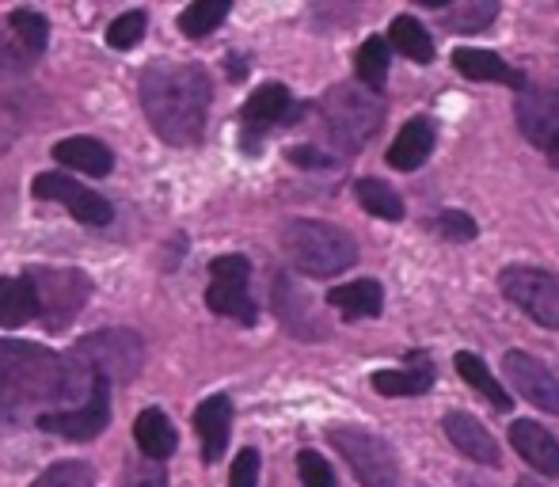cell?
Here are the masks:
<instances>
[{
  "instance_id": "12",
  "label": "cell",
  "mask_w": 559,
  "mask_h": 487,
  "mask_svg": "<svg viewBox=\"0 0 559 487\" xmlns=\"http://www.w3.org/2000/svg\"><path fill=\"white\" fill-rule=\"evenodd\" d=\"M502 369H507V381L514 384V392L522 400H530L533 407L548 415H559V381L545 363H537L525 351H507L502 355Z\"/></svg>"
},
{
  "instance_id": "38",
  "label": "cell",
  "mask_w": 559,
  "mask_h": 487,
  "mask_svg": "<svg viewBox=\"0 0 559 487\" xmlns=\"http://www.w3.org/2000/svg\"><path fill=\"white\" fill-rule=\"evenodd\" d=\"M289 164H297V168H332V156H324L320 149H312V145H294L289 149Z\"/></svg>"
},
{
  "instance_id": "9",
  "label": "cell",
  "mask_w": 559,
  "mask_h": 487,
  "mask_svg": "<svg viewBox=\"0 0 559 487\" xmlns=\"http://www.w3.org/2000/svg\"><path fill=\"white\" fill-rule=\"evenodd\" d=\"M107 423H111V392H107L104 377H92V389L81 404L38 415L35 427L46 430V435L69 438V442H92V438L104 435Z\"/></svg>"
},
{
  "instance_id": "36",
  "label": "cell",
  "mask_w": 559,
  "mask_h": 487,
  "mask_svg": "<svg viewBox=\"0 0 559 487\" xmlns=\"http://www.w3.org/2000/svg\"><path fill=\"white\" fill-rule=\"evenodd\" d=\"M122 487H168V476H164L160 461H133L122 476Z\"/></svg>"
},
{
  "instance_id": "17",
  "label": "cell",
  "mask_w": 559,
  "mask_h": 487,
  "mask_svg": "<svg viewBox=\"0 0 559 487\" xmlns=\"http://www.w3.org/2000/svg\"><path fill=\"white\" fill-rule=\"evenodd\" d=\"M510 442L522 453V461H530L540 476H559V442L545 427H537L533 419H518L510 427Z\"/></svg>"
},
{
  "instance_id": "23",
  "label": "cell",
  "mask_w": 559,
  "mask_h": 487,
  "mask_svg": "<svg viewBox=\"0 0 559 487\" xmlns=\"http://www.w3.org/2000/svg\"><path fill=\"white\" fill-rule=\"evenodd\" d=\"M38 317V297L31 278H0V328H23Z\"/></svg>"
},
{
  "instance_id": "24",
  "label": "cell",
  "mask_w": 559,
  "mask_h": 487,
  "mask_svg": "<svg viewBox=\"0 0 559 487\" xmlns=\"http://www.w3.org/2000/svg\"><path fill=\"white\" fill-rule=\"evenodd\" d=\"M453 366H456V373L464 377V384H468V389H476L479 396H484L487 404L495 407V412H510V407H514L510 392L502 389L499 381H495V373L487 369V363L479 355H472V351H461V355L453 358Z\"/></svg>"
},
{
  "instance_id": "28",
  "label": "cell",
  "mask_w": 559,
  "mask_h": 487,
  "mask_svg": "<svg viewBox=\"0 0 559 487\" xmlns=\"http://www.w3.org/2000/svg\"><path fill=\"white\" fill-rule=\"evenodd\" d=\"M354 69H358V81L366 84L369 92H381L384 81H389V43L381 35L366 38L354 58Z\"/></svg>"
},
{
  "instance_id": "2",
  "label": "cell",
  "mask_w": 559,
  "mask_h": 487,
  "mask_svg": "<svg viewBox=\"0 0 559 487\" xmlns=\"http://www.w3.org/2000/svg\"><path fill=\"white\" fill-rule=\"evenodd\" d=\"M210 76L199 66L160 61L141 73V107L145 119L168 145H191L202 138L210 111Z\"/></svg>"
},
{
  "instance_id": "3",
  "label": "cell",
  "mask_w": 559,
  "mask_h": 487,
  "mask_svg": "<svg viewBox=\"0 0 559 487\" xmlns=\"http://www.w3.org/2000/svg\"><path fill=\"white\" fill-rule=\"evenodd\" d=\"M282 248H286L289 263L301 274H312V278L343 274L358 259V243H354L350 233L328 222H289L282 229Z\"/></svg>"
},
{
  "instance_id": "16",
  "label": "cell",
  "mask_w": 559,
  "mask_h": 487,
  "mask_svg": "<svg viewBox=\"0 0 559 487\" xmlns=\"http://www.w3.org/2000/svg\"><path fill=\"white\" fill-rule=\"evenodd\" d=\"M194 430H199L202 442V458L214 465L228 446V430H233V400L228 396H210L199 404L194 412Z\"/></svg>"
},
{
  "instance_id": "25",
  "label": "cell",
  "mask_w": 559,
  "mask_h": 487,
  "mask_svg": "<svg viewBox=\"0 0 559 487\" xmlns=\"http://www.w3.org/2000/svg\"><path fill=\"white\" fill-rule=\"evenodd\" d=\"M389 43L396 46L404 58H412L415 66H430L435 61V43H430L427 27L415 15H396L389 27Z\"/></svg>"
},
{
  "instance_id": "27",
  "label": "cell",
  "mask_w": 559,
  "mask_h": 487,
  "mask_svg": "<svg viewBox=\"0 0 559 487\" xmlns=\"http://www.w3.org/2000/svg\"><path fill=\"white\" fill-rule=\"evenodd\" d=\"M354 194H358L361 206L373 217H381V222H404V202H400V194L392 191L389 183H381V179H358Z\"/></svg>"
},
{
  "instance_id": "7",
  "label": "cell",
  "mask_w": 559,
  "mask_h": 487,
  "mask_svg": "<svg viewBox=\"0 0 559 487\" xmlns=\"http://www.w3.org/2000/svg\"><path fill=\"white\" fill-rule=\"evenodd\" d=\"M324 119L346 149H358V145H366L377 130H381L384 107L373 92L338 84V88L328 92V99H324Z\"/></svg>"
},
{
  "instance_id": "14",
  "label": "cell",
  "mask_w": 559,
  "mask_h": 487,
  "mask_svg": "<svg viewBox=\"0 0 559 487\" xmlns=\"http://www.w3.org/2000/svg\"><path fill=\"white\" fill-rule=\"evenodd\" d=\"M518 126L533 145H548L559 133V92L533 88L518 96Z\"/></svg>"
},
{
  "instance_id": "15",
  "label": "cell",
  "mask_w": 559,
  "mask_h": 487,
  "mask_svg": "<svg viewBox=\"0 0 559 487\" xmlns=\"http://www.w3.org/2000/svg\"><path fill=\"white\" fill-rule=\"evenodd\" d=\"M442 430L468 461H476V465H499V446H495V438L487 435V427L476 419V415L445 412Z\"/></svg>"
},
{
  "instance_id": "35",
  "label": "cell",
  "mask_w": 559,
  "mask_h": 487,
  "mask_svg": "<svg viewBox=\"0 0 559 487\" xmlns=\"http://www.w3.org/2000/svg\"><path fill=\"white\" fill-rule=\"evenodd\" d=\"M438 233L453 243H468V240H476L479 229H476V217H468L464 210H442V214H438Z\"/></svg>"
},
{
  "instance_id": "26",
  "label": "cell",
  "mask_w": 559,
  "mask_h": 487,
  "mask_svg": "<svg viewBox=\"0 0 559 487\" xmlns=\"http://www.w3.org/2000/svg\"><path fill=\"white\" fill-rule=\"evenodd\" d=\"M369 384L381 396H419V392H427L435 384V369H381V373H373Z\"/></svg>"
},
{
  "instance_id": "34",
  "label": "cell",
  "mask_w": 559,
  "mask_h": 487,
  "mask_svg": "<svg viewBox=\"0 0 559 487\" xmlns=\"http://www.w3.org/2000/svg\"><path fill=\"white\" fill-rule=\"evenodd\" d=\"M297 473H301V484L305 487H335V473L320 453L312 450H301L297 453Z\"/></svg>"
},
{
  "instance_id": "31",
  "label": "cell",
  "mask_w": 559,
  "mask_h": 487,
  "mask_svg": "<svg viewBox=\"0 0 559 487\" xmlns=\"http://www.w3.org/2000/svg\"><path fill=\"white\" fill-rule=\"evenodd\" d=\"M495 15H499V4H495V0H479V4L449 8V12L442 15V23L449 31H456V35H476V31H484Z\"/></svg>"
},
{
  "instance_id": "5",
  "label": "cell",
  "mask_w": 559,
  "mask_h": 487,
  "mask_svg": "<svg viewBox=\"0 0 559 487\" xmlns=\"http://www.w3.org/2000/svg\"><path fill=\"white\" fill-rule=\"evenodd\" d=\"M332 446L343 453L350 473L358 476L361 487H400V465L396 453L384 438L369 435L361 427H332L328 430Z\"/></svg>"
},
{
  "instance_id": "39",
  "label": "cell",
  "mask_w": 559,
  "mask_h": 487,
  "mask_svg": "<svg viewBox=\"0 0 559 487\" xmlns=\"http://www.w3.org/2000/svg\"><path fill=\"white\" fill-rule=\"evenodd\" d=\"M0 69H8V73H23L27 69V54L4 35H0Z\"/></svg>"
},
{
  "instance_id": "30",
  "label": "cell",
  "mask_w": 559,
  "mask_h": 487,
  "mask_svg": "<svg viewBox=\"0 0 559 487\" xmlns=\"http://www.w3.org/2000/svg\"><path fill=\"white\" fill-rule=\"evenodd\" d=\"M228 8H233L228 0H199V4H191L179 15V31H183L187 38H206L217 23H225Z\"/></svg>"
},
{
  "instance_id": "22",
  "label": "cell",
  "mask_w": 559,
  "mask_h": 487,
  "mask_svg": "<svg viewBox=\"0 0 559 487\" xmlns=\"http://www.w3.org/2000/svg\"><path fill=\"white\" fill-rule=\"evenodd\" d=\"M133 438H138V450L145 453L148 461H164L176 453L179 438H176V427L171 419L160 412V407H145L133 423Z\"/></svg>"
},
{
  "instance_id": "40",
  "label": "cell",
  "mask_w": 559,
  "mask_h": 487,
  "mask_svg": "<svg viewBox=\"0 0 559 487\" xmlns=\"http://www.w3.org/2000/svg\"><path fill=\"white\" fill-rule=\"evenodd\" d=\"M15 141V115L8 107H0V153Z\"/></svg>"
},
{
  "instance_id": "18",
  "label": "cell",
  "mask_w": 559,
  "mask_h": 487,
  "mask_svg": "<svg viewBox=\"0 0 559 487\" xmlns=\"http://www.w3.org/2000/svg\"><path fill=\"white\" fill-rule=\"evenodd\" d=\"M453 66L461 76H468V81H495V84H510V88L522 92L525 88V73H518V69H510L507 61L499 58V54L491 50H476V46H461V50H453Z\"/></svg>"
},
{
  "instance_id": "1",
  "label": "cell",
  "mask_w": 559,
  "mask_h": 487,
  "mask_svg": "<svg viewBox=\"0 0 559 487\" xmlns=\"http://www.w3.org/2000/svg\"><path fill=\"white\" fill-rule=\"evenodd\" d=\"M92 373L73 358H61L35 343L0 340V435L38 415L58 412V404L73 396H88ZM69 407V404H66Z\"/></svg>"
},
{
  "instance_id": "20",
  "label": "cell",
  "mask_w": 559,
  "mask_h": 487,
  "mask_svg": "<svg viewBox=\"0 0 559 487\" xmlns=\"http://www.w3.org/2000/svg\"><path fill=\"white\" fill-rule=\"evenodd\" d=\"M53 161L66 164L73 171H84V176H107L115 168V153L111 145L96 138H66L53 145Z\"/></svg>"
},
{
  "instance_id": "21",
  "label": "cell",
  "mask_w": 559,
  "mask_h": 487,
  "mask_svg": "<svg viewBox=\"0 0 559 487\" xmlns=\"http://www.w3.org/2000/svg\"><path fill=\"white\" fill-rule=\"evenodd\" d=\"M328 305L350 320H373L381 317L384 289L377 278H358V282H346V286L328 289Z\"/></svg>"
},
{
  "instance_id": "42",
  "label": "cell",
  "mask_w": 559,
  "mask_h": 487,
  "mask_svg": "<svg viewBox=\"0 0 559 487\" xmlns=\"http://www.w3.org/2000/svg\"><path fill=\"white\" fill-rule=\"evenodd\" d=\"M514 487H540V484H537V480H518Z\"/></svg>"
},
{
  "instance_id": "29",
  "label": "cell",
  "mask_w": 559,
  "mask_h": 487,
  "mask_svg": "<svg viewBox=\"0 0 559 487\" xmlns=\"http://www.w3.org/2000/svg\"><path fill=\"white\" fill-rule=\"evenodd\" d=\"M8 27L20 35L23 54H38L50 43V20H46L43 12H35V8H15V12L8 15Z\"/></svg>"
},
{
  "instance_id": "11",
  "label": "cell",
  "mask_w": 559,
  "mask_h": 487,
  "mask_svg": "<svg viewBox=\"0 0 559 487\" xmlns=\"http://www.w3.org/2000/svg\"><path fill=\"white\" fill-rule=\"evenodd\" d=\"M31 194L46 202H61V206L73 210V217L84 225H107L115 217L111 202H107L104 194H96L92 187H81L76 179L58 176V171H43V176L31 179Z\"/></svg>"
},
{
  "instance_id": "37",
  "label": "cell",
  "mask_w": 559,
  "mask_h": 487,
  "mask_svg": "<svg viewBox=\"0 0 559 487\" xmlns=\"http://www.w3.org/2000/svg\"><path fill=\"white\" fill-rule=\"evenodd\" d=\"M259 484V453L240 450L233 461V473H228V487H255Z\"/></svg>"
},
{
  "instance_id": "8",
  "label": "cell",
  "mask_w": 559,
  "mask_h": 487,
  "mask_svg": "<svg viewBox=\"0 0 559 487\" xmlns=\"http://www.w3.org/2000/svg\"><path fill=\"white\" fill-rule=\"evenodd\" d=\"M499 289L540 328L559 332V278L540 266H502Z\"/></svg>"
},
{
  "instance_id": "41",
  "label": "cell",
  "mask_w": 559,
  "mask_h": 487,
  "mask_svg": "<svg viewBox=\"0 0 559 487\" xmlns=\"http://www.w3.org/2000/svg\"><path fill=\"white\" fill-rule=\"evenodd\" d=\"M545 153H548V161H552V168L559 171V133H556V138L545 145Z\"/></svg>"
},
{
  "instance_id": "32",
  "label": "cell",
  "mask_w": 559,
  "mask_h": 487,
  "mask_svg": "<svg viewBox=\"0 0 559 487\" xmlns=\"http://www.w3.org/2000/svg\"><path fill=\"white\" fill-rule=\"evenodd\" d=\"M31 487H96V473L88 461H61L50 465Z\"/></svg>"
},
{
  "instance_id": "43",
  "label": "cell",
  "mask_w": 559,
  "mask_h": 487,
  "mask_svg": "<svg viewBox=\"0 0 559 487\" xmlns=\"http://www.w3.org/2000/svg\"><path fill=\"white\" fill-rule=\"evenodd\" d=\"M461 487H487V484H472V480H461Z\"/></svg>"
},
{
  "instance_id": "4",
  "label": "cell",
  "mask_w": 559,
  "mask_h": 487,
  "mask_svg": "<svg viewBox=\"0 0 559 487\" xmlns=\"http://www.w3.org/2000/svg\"><path fill=\"white\" fill-rule=\"evenodd\" d=\"M73 363L84 366L92 377L111 381H133L145 366V343L138 332H122V328H107V332L84 335L73 347Z\"/></svg>"
},
{
  "instance_id": "33",
  "label": "cell",
  "mask_w": 559,
  "mask_h": 487,
  "mask_svg": "<svg viewBox=\"0 0 559 487\" xmlns=\"http://www.w3.org/2000/svg\"><path fill=\"white\" fill-rule=\"evenodd\" d=\"M145 27H148V15L145 12H126L107 27V46L111 50H133V46L145 38Z\"/></svg>"
},
{
  "instance_id": "10",
  "label": "cell",
  "mask_w": 559,
  "mask_h": 487,
  "mask_svg": "<svg viewBox=\"0 0 559 487\" xmlns=\"http://www.w3.org/2000/svg\"><path fill=\"white\" fill-rule=\"evenodd\" d=\"M210 282L206 289V305L217 317H233L240 324H255V305L248 297V278H251V263L243 256H217L210 263Z\"/></svg>"
},
{
  "instance_id": "19",
  "label": "cell",
  "mask_w": 559,
  "mask_h": 487,
  "mask_svg": "<svg viewBox=\"0 0 559 487\" xmlns=\"http://www.w3.org/2000/svg\"><path fill=\"white\" fill-rule=\"evenodd\" d=\"M435 153V122L430 119H412L404 122V130L396 133L389 149V164L396 171H415L427 164V156Z\"/></svg>"
},
{
  "instance_id": "6",
  "label": "cell",
  "mask_w": 559,
  "mask_h": 487,
  "mask_svg": "<svg viewBox=\"0 0 559 487\" xmlns=\"http://www.w3.org/2000/svg\"><path fill=\"white\" fill-rule=\"evenodd\" d=\"M27 278L38 297V317L50 332L66 328L92 294V282L84 278V271H73V266H66V271L61 266H38Z\"/></svg>"
},
{
  "instance_id": "13",
  "label": "cell",
  "mask_w": 559,
  "mask_h": 487,
  "mask_svg": "<svg viewBox=\"0 0 559 487\" xmlns=\"http://www.w3.org/2000/svg\"><path fill=\"white\" fill-rule=\"evenodd\" d=\"M294 115V96L282 84H263L259 92H251L243 104V141L255 145L266 130H274L278 122H286Z\"/></svg>"
}]
</instances>
